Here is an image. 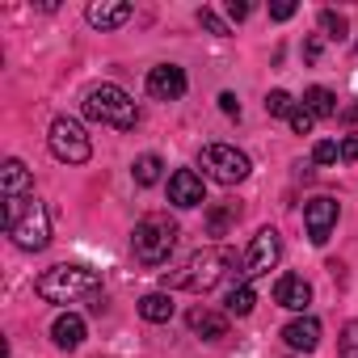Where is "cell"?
Returning <instances> with one entry per match:
<instances>
[{
    "instance_id": "cell-10",
    "label": "cell",
    "mask_w": 358,
    "mask_h": 358,
    "mask_svg": "<svg viewBox=\"0 0 358 358\" xmlns=\"http://www.w3.org/2000/svg\"><path fill=\"white\" fill-rule=\"evenodd\" d=\"M337 215H341L337 199H329V194L312 199V203L303 207V228H308V241H312V245H324V241H329V232L337 228Z\"/></svg>"
},
{
    "instance_id": "cell-34",
    "label": "cell",
    "mask_w": 358,
    "mask_h": 358,
    "mask_svg": "<svg viewBox=\"0 0 358 358\" xmlns=\"http://www.w3.org/2000/svg\"><path fill=\"white\" fill-rule=\"evenodd\" d=\"M303 59H320V38H308L303 43Z\"/></svg>"
},
{
    "instance_id": "cell-15",
    "label": "cell",
    "mask_w": 358,
    "mask_h": 358,
    "mask_svg": "<svg viewBox=\"0 0 358 358\" xmlns=\"http://www.w3.org/2000/svg\"><path fill=\"white\" fill-rule=\"evenodd\" d=\"M282 341L295 350V354H312L320 345V320L316 316H295L287 329H282Z\"/></svg>"
},
{
    "instance_id": "cell-20",
    "label": "cell",
    "mask_w": 358,
    "mask_h": 358,
    "mask_svg": "<svg viewBox=\"0 0 358 358\" xmlns=\"http://www.w3.org/2000/svg\"><path fill=\"white\" fill-rule=\"evenodd\" d=\"M224 303H228V312H232V316H249V312H253V303H257L253 282H245V278H241V282L224 295Z\"/></svg>"
},
{
    "instance_id": "cell-32",
    "label": "cell",
    "mask_w": 358,
    "mask_h": 358,
    "mask_svg": "<svg viewBox=\"0 0 358 358\" xmlns=\"http://www.w3.org/2000/svg\"><path fill=\"white\" fill-rule=\"evenodd\" d=\"M341 160H358V135H350V139L341 143Z\"/></svg>"
},
{
    "instance_id": "cell-8",
    "label": "cell",
    "mask_w": 358,
    "mask_h": 358,
    "mask_svg": "<svg viewBox=\"0 0 358 358\" xmlns=\"http://www.w3.org/2000/svg\"><path fill=\"white\" fill-rule=\"evenodd\" d=\"M0 199H5V215H0V224H9L34 199V177H30V169L17 156L5 160V169H0Z\"/></svg>"
},
{
    "instance_id": "cell-28",
    "label": "cell",
    "mask_w": 358,
    "mask_h": 358,
    "mask_svg": "<svg viewBox=\"0 0 358 358\" xmlns=\"http://www.w3.org/2000/svg\"><path fill=\"white\" fill-rule=\"evenodd\" d=\"M312 160H316V164H337V160H341V148H337L333 139H320V143L312 148Z\"/></svg>"
},
{
    "instance_id": "cell-18",
    "label": "cell",
    "mask_w": 358,
    "mask_h": 358,
    "mask_svg": "<svg viewBox=\"0 0 358 358\" xmlns=\"http://www.w3.org/2000/svg\"><path fill=\"white\" fill-rule=\"evenodd\" d=\"M139 316L152 320V324H169L173 320V295L169 291H152L139 299Z\"/></svg>"
},
{
    "instance_id": "cell-30",
    "label": "cell",
    "mask_w": 358,
    "mask_h": 358,
    "mask_svg": "<svg viewBox=\"0 0 358 358\" xmlns=\"http://www.w3.org/2000/svg\"><path fill=\"white\" fill-rule=\"evenodd\" d=\"M220 110H224L228 118H241V101H236V93H220Z\"/></svg>"
},
{
    "instance_id": "cell-13",
    "label": "cell",
    "mask_w": 358,
    "mask_h": 358,
    "mask_svg": "<svg viewBox=\"0 0 358 358\" xmlns=\"http://www.w3.org/2000/svg\"><path fill=\"white\" fill-rule=\"evenodd\" d=\"M135 17V5H127V0H93V5L85 9V22L93 30H118Z\"/></svg>"
},
{
    "instance_id": "cell-22",
    "label": "cell",
    "mask_w": 358,
    "mask_h": 358,
    "mask_svg": "<svg viewBox=\"0 0 358 358\" xmlns=\"http://www.w3.org/2000/svg\"><path fill=\"white\" fill-rule=\"evenodd\" d=\"M236 220H241V207H236V203H228V207H215V211L207 215V232H211V236H224V232H228Z\"/></svg>"
},
{
    "instance_id": "cell-21",
    "label": "cell",
    "mask_w": 358,
    "mask_h": 358,
    "mask_svg": "<svg viewBox=\"0 0 358 358\" xmlns=\"http://www.w3.org/2000/svg\"><path fill=\"white\" fill-rule=\"evenodd\" d=\"M160 169H164V164H160V156H156V152L139 156V160H135V169H131V173H135V186H156V182H160Z\"/></svg>"
},
{
    "instance_id": "cell-17",
    "label": "cell",
    "mask_w": 358,
    "mask_h": 358,
    "mask_svg": "<svg viewBox=\"0 0 358 358\" xmlns=\"http://www.w3.org/2000/svg\"><path fill=\"white\" fill-rule=\"evenodd\" d=\"M51 341H55L59 350H76V345L85 341V320H80L76 312L55 316V324H51Z\"/></svg>"
},
{
    "instance_id": "cell-25",
    "label": "cell",
    "mask_w": 358,
    "mask_h": 358,
    "mask_svg": "<svg viewBox=\"0 0 358 358\" xmlns=\"http://www.w3.org/2000/svg\"><path fill=\"white\" fill-rule=\"evenodd\" d=\"M287 122H291V131H295V135H312V127H316V114H312L308 106H295V110L287 114Z\"/></svg>"
},
{
    "instance_id": "cell-29",
    "label": "cell",
    "mask_w": 358,
    "mask_h": 358,
    "mask_svg": "<svg viewBox=\"0 0 358 358\" xmlns=\"http://www.w3.org/2000/svg\"><path fill=\"white\" fill-rule=\"evenodd\" d=\"M270 17H274V22H287V17H295V0H278V5H270Z\"/></svg>"
},
{
    "instance_id": "cell-4",
    "label": "cell",
    "mask_w": 358,
    "mask_h": 358,
    "mask_svg": "<svg viewBox=\"0 0 358 358\" xmlns=\"http://www.w3.org/2000/svg\"><path fill=\"white\" fill-rule=\"evenodd\" d=\"M85 118L101 122V127H114V131H135L139 122V106L127 89L118 85H93L85 93Z\"/></svg>"
},
{
    "instance_id": "cell-27",
    "label": "cell",
    "mask_w": 358,
    "mask_h": 358,
    "mask_svg": "<svg viewBox=\"0 0 358 358\" xmlns=\"http://www.w3.org/2000/svg\"><path fill=\"white\" fill-rule=\"evenodd\" d=\"M199 26H203L207 34H215V38H228V34H232L228 22H224L220 13H211V9H199Z\"/></svg>"
},
{
    "instance_id": "cell-11",
    "label": "cell",
    "mask_w": 358,
    "mask_h": 358,
    "mask_svg": "<svg viewBox=\"0 0 358 358\" xmlns=\"http://www.w3.org/2000/svg\"><path fill=\"white\" fill-rule=\"evenodd\" d=\"M186 89H190V80L177 64H156L148 72V97H156V101H182Z\"/></svg>"
},
{
    "instance_id": "cell-1",
    "label": "cell",
    "mask_w": 358,
    "mask_h": 358,
    "mask_svg": "<svg viewBox=\"0 0 358 358\" xmlns=\"http://www.w3.org/2000/svg\"><path fill=\"white\" fill-rule=\"evenodd\" d=\"M34 291L47 303H89L93 312H101V274L89 266H51L38 274Z\"/></svg>"
},
{
    "instance_id": "cell-24",
    "label": "cell",
    "mask_w": 358,
    "mask_h": 358,
    "mask_svg": "<svg viewBox=\"0 0 358 358\" xmlns=\"http://www.w3.org/2000/svg\"><path fill=\"white\" fill-rule=\"evenodd\" d=\"M320 30H324V38H333V43H345V38H350V34H345V30H350V26H345V17H341V13H333V9H324V13H320Z\"/></svg>"
},
{
    "instance_id": "cell-14",
    "label": "cell",
    "mask_w": 358,
    "mask_h": 358,
    "mask_svg": "<svg viewBox=\"0 0 358 358\" xmlns=\"http://www.w3.org/2000/svg\"><path fill=\"white\" fill-rule=\"evenodd\" d=\"M274 303L287 308V312H308V303H312V282H308L303 274H282V278L274 282Z\"/></svg>"
},
{
    "instance_id": "cell-5",
    "label": "cell",
    "mask_w": 358,
    "mask_h": 358,
    "mask_svg": "<svg viewBox=\"0 0 358 358\" xmlns=\"http://www.w3.org/2000/svg\"><path fill=\"white\" fill-rule=\"evenodd\" d=\"M5 232L13 236L17 249H26V253H43V249L51 245V215H47V207H43L38 199H30V203L5 224Z\"/></svg>"
},
{
    "instance_id": "cell-23",
    "label": "cell",
    "mask_w": 358,
    "mask_h": 358,
    "mask_svg": "<svg viewBox=\"0 0 358 358\" xmlns=\"http://www.w3.org/2000/svg\"><path fill=\"white\" fill-rule=\"evenodd\" d=\"M291 110H295V97H291L287 89H270V93H266V114H270V118H287Z\"/></svg>"
},
{
    "instance_id": "cell-3",
    "label": "cell",
    "mask_w": 358,
    "mask_h": 358,
    "mask_svg": "<svg viewBox=\"0 0 358 358\" xmlns=\"http://www.w3.org/2000/svg\"><path fill=\"white\" fill-rule=\"evenodd\" d=\"M177 224L169 220V215H143L139 224H135V232H131V249H135V262L139 266H148V270H156V266H164L169 257H173V249H177Z\"/></svg>"
},
{
    "instance_id": "cell-9",
    "label": "cell",
    "mask_w": 358,
    "mask_h": 358,
    "mask_svg": "<svg viewBox=\"0 0 358 358\" xmlns=\"http://www.w3.org/2000/svg\"><path fill=\"white\" fill-rule=\"evenodd\" d=\"M278 257H282V236H278L274 228H262V232L253 236L249 253H245V282L270 274V270L278 266Z\"/></svg>"
},
{
    "instance_id": "cell-6",
    "label": "cell",
    "mask_w": 358,
    "mask_h": 358,
    "mask_svg": "<svg viewBox=\"0 0 358 358\" xmlns=\"http://www.w3.org/2000/svg\"><path fill=\"white\" fill-rule=\"evenodd\" d=\"M199 164H203V177H211L220 186H241L249 177V169H253L249 156L241 148H232V143H207L199 152Z\"/></svg>"
},
{
    "instance_id": "cell-31",
    "label": "cell",
    "mask_w": 358,
    "mask_h": 358,
    "mask_svg": "<svg viewBox=\"0 0 358 358\" xmlns=\"http://www.w3.org/2000/svg\"><path fill=\"white\" fill-rule=\"evenodd\" d=\"M249 13H253V5H245V0H228V17L232 22H245Z\"/></svg>"
},
{
    "instance_id": "cell-7",
    "label": "cell",
    "mask_w": 358,
    "mask_h": 358,
    "mask_svg": "<svg viewBox=\"0 0 358 358\" xmlns=\"http://www.w3.org/2000/svg\"><path fill=\"white\" fill-rule=\"evenodd\" d=\"M47 148L64 164H85L93 156V139L85 135V127L76 118H55L51 122V135H47Z\"/></svg>"
},
{
    "instance_id": "cell-2",
    "label": "cell",
    "mask_w": 358,
    "mask_h": 358,
    "mask_svg": "<svg viewBox=\"0 0 358 358\" xmlns=\"http://www.w3.org/2000/svg\"><path fill=\"white\" fill-rule=\"evenodd\" d=\"M232 266H236V253H232V249H224V245L199 249V253H190V257H186V266H182V270L164 274V291H194V295L215 291Z\"/></svg>"
},
{
    "instance_id": "cell-12",
    "label": "cell",
    "mask_w": 358,
    "mask_h": 358,
    "mask_svg": "<svg viewBox=\"0 0 358 358\" xmlns=\"http://www.w3.org/2000/svg\"><path fill=\"white\" fill-rule=\"evenodd\" d=\"M169 203H173V207H182V211L203 207V203H207V186H203V177H199L194 169H177V173L169 177Z\"/></svg>"
},
{
    "instance_id": "cell-16",
    "label": "cell",
    "mask_w": 358,
    "mask_h": 358,
    "mask_svg": "<svg viewBox=\"0 0 358 358\" xmlns=\"http://www.w3.org/2000/svg\"><path fill=\"white\" fill-rule=\"evenodd\" d=\"M186 324H190V333L203 337V341H224V337H228V316H224V312H211V308H190Z\"/></svg>"
},
{
    "instance_id": "cell-19",
    "label": "cell",
    "mask_w": 358,
    "mask_h": 358,
    "mask_svg": "<svg viewBox=\"0 0 358 358\" xmlns=\"http://www.w3.org/2000/svg\"><path fill=\"white\" fill-rule=\"evenodd\" d=\"M303 106H308L316 118H337V114H341V106H337V93H329L324 85H312V89L303 93Z\"/></svg>"
},
{
    "instance_id": "cell-33",
    "label": "cell",
    "mask_w": 358,
    "mask_h": 358,
    "mask_svg": "<svg viewBox=\"0 0 358 358\" xmlns=\"http://www.w3.org/2000/svg\"><path fill=\"white\" fill-rule=\"evenodd\" d=\"M341 122H358V97L350 101V106H341V114H337Z\"/></svg>"
},
{
    "instance_id": "cell-26",
    "label": "cell",
    "mask_w": 358,
    "mask_h": 358,
    "mask_svg": "<svg viewBox=\"0 0 358 358\" xmlns=\"http://www.w3.org/2000/svg\"><path fill=\"white\" fill-rule=\"evenodd\" d=\"M337 358H358V320H350L341 329V341H337Z\"/></svg>"
}]
</instances>
